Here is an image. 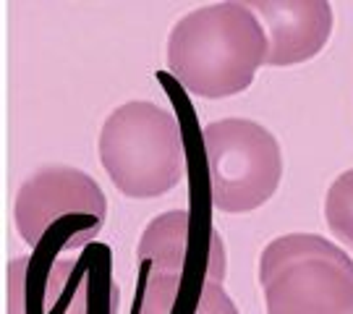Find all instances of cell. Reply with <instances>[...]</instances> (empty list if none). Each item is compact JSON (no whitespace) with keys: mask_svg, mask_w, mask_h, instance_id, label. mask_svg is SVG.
Returning a JSON list of instances; mask_svg holds the SVG:
<instances>
[{"mask_svg":"<svg viewBox=\"0 0 353 314\" xmlns=\"http://www.w3.org/2000/svg\"><path fill=\"white\" fill-rule=\"evenodd\" d=\"M267 52V29L252 3H212L176 21L168 37V68L191 95L223 100L252 87Z\"/></svg>","mask_w":353,"mask_h":314,"instance_id":"obj_1","label":"cell"},{"mask_svg":"<svg viewBox=\"0 0 353 314\" xmlns=\"http://www.w3.org/2000/svg\"><path fill=\"white\" fill-rule=\"evenodd\" d=\"M100 160L113 186L128 199H154L178 186L186 163L176 115L144 100L126 102L100 131Z\"/></svg>","mask_w":353,"mask_h":314,"instance_id":"obj_2","label":"cell"},{"mask_svg":"<svg viewBox=\"0 0 353 314\" xmlns=\"http://www.w3.org/2000/svg\"><path fill=\"white\" fill-rule=\"evenodd\" d=\"M259 283L267 314H353V259L316 233L270 241Z\"/></svg>","mask_w":353,"mask_h":314,"instance_id":"obj_3","label":"cell"},{"mask_svg":"<svg viewBox=\"0 0 353 314\" xmlns=\"http://www.w3.org/2000/svg\"><path fill=\"white\" fill-rule=\"evenodd\" d=\"M13 220L19 236L37 249L45 241L65 251L92 244L108 220V199L97 181L71 165H45L16 191Z\"/></svg>","mask_w":353,"mask_h":314,"instance_id":"obj_4","label":"cell"},{"mask_svg":"<svg viewBox=\"0 0 353 314\" xmlns=\"http://www.w3.org/2000/svg\"><path fill=\"white\" fill-rule=\"evenodd\" d=\"M113 277L110 249L92 241L74 254L55 241L8 264V314H92V302Z\"/></svg>","mask_w":353,"mask_h":314,"instance_id":"obj_5","label":"cell"},{"mask_svg":"<svg viewBox=\"0 0 353 314\" xmlns=\"http://www.w3.org/2000/svg\"><path fill=\"white\" fill-rule=\"evenodd\" d=\"M212 207L228 215L252 213L272 199L283 178L278 139L246 118H223L202 128Z\"/></svg>","mask_w":353,"mask_h":314,"instance_id":"obj_6","label":"cell"},{"mask_svg":"<svg viewBox=\"0 0 353 314\" xmlns=\"http://www.w3.org/2000/svg\"><path fill=\"white\" fill-rule=\"evenodd\" d=\"M252 8L267 26V66L312 61L332 35V6L325 0H259Z\"/></svg>","mask_w":353,"mask_h":314,"instance_id":"obj_7","label":"cell"},{"mask_svg":"<svg viewBox=\"0 0 353 314\" xmlns=\"http://www.w3.org/2000/svg\"><path fill=\"white\" fill-rule=\"evenodd\" d=\"M325 220L332 236L353 251V168L330 186L325 197Z\"/></svg>","mask_w":353,"mask_h":314,"instance_id":"obj_8","label":"cell"},{"mask_svg":"<svg viewBox=\"0 0 353 314\" xmlns=\"http://www.w3.org/2000/svg\"><path fill=\"white\" fill-rule=\"evenodd\" d=\"M196 314H239V309H236L233 299L225 293L223 283H210L204 291L202 302H199Z\"/></svg>","mask_w":353,"mask_h":314,"instance_id":"obj_9","label":"cell"}]
</instances>
